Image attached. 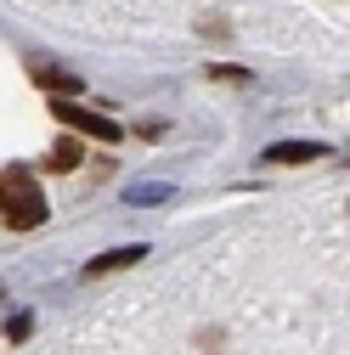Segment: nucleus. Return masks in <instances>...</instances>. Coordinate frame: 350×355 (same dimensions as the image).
<instances>
[{
	"mask_svg": "<svg viewBox=\"0 0 350 355\" xmlns=\"http://www.w3.org/2000/svg\"><path fill=\"white\" fill-rule=\"evenodd\" d=\"M46 220V198H40L34 175L28 169H6V226L12 232H28Z\"/></svg>",
	"mask_w": 350,
	"mask_h": 355,
	"instance_id": "1",
	"label": "nucleus"
},
{
	"mask_svg": "<svg viewBox=\"0 0 350 355\" xmlns=\"http://www.w3.org/2000/svg\"><path fill=\"white\" fill-rule=\"evenodd\" d=\"M57 119L74 124V130H91V136H102V141H119V124H108L102 113H85V107H74V102H57Z\"/></svg>",
	"mask_w": 350,
	"mask_h": 355,
	"instance_id": "2",
	"label": "nucleus"
},
{
	"mask_svg": "<svg viewBox=\"0 0 350 355\" xmlns=\"http://www.w3.org/2000/svg\"><path fill=\"white\" fill-rule=\"evenodd\" d=\"M147 248H119V254H102V259H91V265H85V271H91V277H108V271H124V265H136Z\"/></svg>",
	"mask_w": 350,
	"mask_h": 355,
	"instance_id": "3",
	"label": "nucleus"
},
{
	"mask_svg": "<svg viewBox=\"0 0 350 355\" xmlns=\"http://www.w3.org/2000/svg\"><path fill=\"white\" fill-rule=\"evenodd\" d=\"M322 147H305V141H283V147H272V158L277 164H305V158H317Z\"/></svg>",
	"mask_w": 350,
	"mask_h": 355,
	"instance_id": "4",
	"label": "nucleus"
},
{
	"mask_svg": "<svg viewBox=\"0 0 350 355\" xmlns=\"http://www.w3.org/2000/svg\"><path fill=\"white\" fill-rule=\"evenodd\" d=\"M46 164H51V169H79V141H57Z\"/></svg>",
	"mask_w": 350,
	"mask_h": 355,
	"instance_id": "5",
	"label": "nucleus"
}]
</instances>
